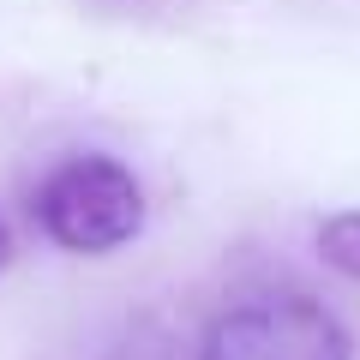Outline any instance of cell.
<instances>
[{
	"label": "cell",
	"mask_w": 360,
	"mask_h": 360,
	"mask_svg": "<svg viewBox=\"0 0 360 360\" xmlns=\"http://www.w3.org/2000/svg\"><path fill=\"white\" fill-rule=\"evenodd\" d=\"M37 222L54 246L66 252H115L139 234L144 193L127 162L115 156H66L49 180L37 186Z\"/></svg>",
	"instance_id": "obj_1"
},
{
	"label": "cell",
	"mask_w": 360,
	"mask_h": 360,
	"mask_svg": "<svg viewBox=\"0 0 360 360\" xmlns=\"http://www.w3.org/2000/svg\"><path fill=\"white\" fill-rule=\"evenodd\" d=\"M198 360H354V342L324 300L300 288H264L210 324Z\"/></svg>",
	"instance_id": "obj_2"
},
{
	"label": "cell",
	"mask_w": 360,
	"mask_h": 360,
	"mask_svg": "<svg viewBox=\"0 0 360 360\" xmlns=\"http://www.w3.org/2000/svg\"><path fill=\"white\" fill-rule=\"evenodd\" d=\"M319 252L324 264H336L348 283H360V210H342L319 229Z\"/></svg>",
	"instance_id": "obj_3"
},
{
	"label": "cell",
	"mask_w": 360,
	"mask_h": 360,
	"mask_svg": "<svg viewBox=\"0 0 360 360\" xmlns=\"http://www.w3.org/2000/svg\"><path fill=\"white\" fill-rule=\"evenodd\" d=\"M6 252H13V234H6V222H0V264H6Z\"/></svg>",
	"instance_id": "obj_4"
}]
</instances>
